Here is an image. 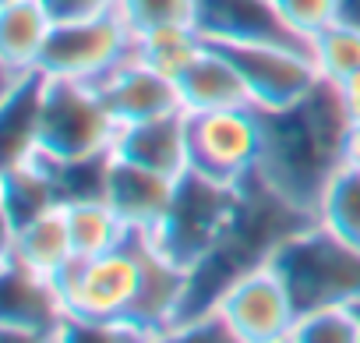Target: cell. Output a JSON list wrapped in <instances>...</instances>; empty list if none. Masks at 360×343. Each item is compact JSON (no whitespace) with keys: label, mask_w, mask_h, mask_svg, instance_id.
<instances>
[{"label":"cell","mask_w":360,"mask_h":343,"mask_svg":"<svg viewBox=\"0 0 360 343\" xmlns=\"http://www.w3.org/2000/svg\"><path fill=\"white\" fill-rule=\"evenodd\" d=\"M117 156H127L148 170L180 181L184 174H191V135H188V110H176L166 117H152V120H138V124H120Z\"/></svg>","instance_id":"12"},{"label":"cell","mask_w":360,"mask_h":343,"mask_svg":"<svg viewBox=\"0 0 360 343\" xmlns=\"http://www.w3.org/2000/svg\"><path fill=\"white\" fill-rule=\"evenodd\" d=\"M205 315H212L226 339L237 343H290L297 325V304L269 258L237 273L209 301Z\"/></svg>","instance_id":"6"},{"label":"cell","mask_w":360,"mask_h":343,"mask_svg":"<svg viewBox=\"0 0 360 343\" xmlns=\"http://www.w3.org/2000/svg\"><path fill=\"white\" fill-rule=\"evenodd\" d=\"M216 46H223L230 61L240 68L251 89V103L262 113L286 110L325 82L307 43L258 39V43H216Z\"/></svg>","instance_id":"9"},{"label":"cell","mask_w":360,"mask_h":343,"mask_svg":"<svg viewBox=\"0 0 360 343\" xmlns=\"http://www.w3.org/2000/svg\"><path fill=\"white\" fill-rule=\"evenodd\" d=\"M99 195L117 209V216L131 227V234H152L173 206L176 181L127 156L110 152L99 163Z\"/></svg>","instance_id":"11"},{"label":"cell","mask_w":360,"mask_h":343,"mask_svg":"<svg viewBox=\"0 0 360 343\" xmlns=\"http://www.w3.org/2000/svg\"><path fill=\"white\" fill-rule=\"evenodd\" d=\"M176 89H180V106H184L188 113L255 106L251 103V89H248L240 68L216 43H209L205 54L176 78Z\"/></svg>","instance_id":"16"},{"label":"cell","mask_w":360,"mask_h":343,"mask_svg":"<svg viewBox=\"0 0 360 343\" xmlns=\"http://www.w3.org/2000/svg\"><path fill=\"white\" fill-rule=\"evenodd\" d=\"M328 85L335 89L342 113H346L349 120H360V71H353V75H346V78H339V82H328Z\"/></svg>","instance_id":"26"},{"label":"cell","mask_w":360,"mask_h":343,"mask_svg":"<svg viewBox=\"0 0 360 343\" xmlns=\"http://www.w3.org/2000/svg\"><path fill=\"white\" fill-rule=\"evenodd\" d=\"M53 25H57V18L50 15L43 0L0 4V68H4V75L39 71V61H43Z\"/></svg>","instance_id":"17"},{"label":"cell","mask_w":360,"mask_h":343,"mask_svg":"<svg viewBox=\"0 0 360 343\" xmlns=\"http://www.w3.org/2000/svg\"><path fill=\"white\" fill-rule=\"evenodd\" d=\"M64 206H68V230H71L75 258H96V255H106L127 244L131 227L117 216V209L99 192L68 195Z\"/></svg>","instance_id":"18"},{"label":"cell","mask_w":360,"mask_h":343,"mask_svg":"<svg viewBox=\"0 0 360 343\" xmlns=\"http://www.w3.org/2000/svg\"><path fill=\"white\" fill-rule=\"evenodd\" d=\"M131 57H134V29L124 22L120 11L68 18L53 25L39 61V75L99 85Z\"/></svg>","instance_id":"7"},{"label":"cell","mask_w":360,"mask_h":343,"mask_svg":"<svg viewBox=\"0 0 360 343\" xmlns=\"http://www.w3.org/2000/svg\"><path fill=\"white\" fill-rule=\"evenodd\" d=\"M4 336L25 339H64L71 332V315L53 276H39L22 262L4 255Z\"/></svg>","instance_id":"10"},{"label":"cell","mask_w":360,"mask_h":343,"mask_svg":"<svg viewBox=\"0 0 360 343\" xmlns=\"http://www.w3.org/2000/svg\"><path fill=\"white\" fill-rule=\"evenodd\" d=\"M311 54H314V64L325 82H339V78L360 71V22H353V18L332 22L325 32H318L311 39Z\"/></svg>","instance_id":"21"},{"label":"cell","mask_w":360,"mask_h":343,"mask_svg":"<svg viewBox=\"0 0 360 343\" xmlns=\"http://www.w3.org/2000/svg\"><path fill=\"white\" fill-rule=\"evenodd\" d=\"M356 308H360V301H356Z\"/></svg>","instance_id":"29"},{"label":"cell","mask_w":360,"mask_h":343,"mask_svg":"<svg viewBox=\"0 0 360 343\" xmlns=\"http://www.w3.org/2000/svg\"><path fill=\"white\" fill-rule=\"evenodd\" d=\"M60 294L71 315V332L75 329H99L113 336L138 339L131 329V311L138 301L141 287V258L134 241L96 255V258H75L60 276Z\"/></svg>","instance_id":"5"},{"label":"cell","mask_w":360,"mask_h":343,"mask_svg":"<svg viewBox=\"0 0 360 343\" xmlns=\"http://www.w3.org/2000/svg\"><path fill=\"white\" fill-rule=\"evenodd\" d=\"M290 343H360V308L328 304L318 311L297 315Z\"/></svg>","instance_id":"22"},{"label":"cell","mask_w":360,"mask_h":343,"mask_svg":"<svg viewBox=\"0 0 360 343\" xmlns=\"http://www.w3.org/2000/svg\"><path fill=\"white\" fill-rule=\"evenodd\" d=\"M262 117L265 152L255 177L293 213L314 220L328 177L342 166V135L349 124L335 89L321 82L300 103Z\"/></svg>","instance_id":"1"},{"label":"cell","mask_w":360,"mask_h":343,"mask_svg":"<svg viewBox=\"0 0 360 343\" xmlns=\"http://www.w3.org/2000/svg\"><path fill=\"white\" fill-rule=\"evenodd\" d=\"M0 4H15V0H0Z\"/></svg>","instance_id":"28"},{"label":"cell","mask_w":360,"mask_h":343,"mask_svg":"<svg viewBox=\"0 0 360 343\" xmlns=\"http://www.w3.org/2000/svg\"><path fill=\"white\" fill-rule=\"evenodd\" d=\"M99 92H103L106 106L113 110V117L120 124H138V120H152V117H166V113L184 110L180 106L176 82L145 68L134 57L127 64H120L106 82H99Z\"/></svg>","instance_id":"15"},{"label":"cell","mask_w":360,"mask_h":343,"mask_svg":"<svg viewBox=\"0 0 360 343\" xmlns=\"http://www.w3.org/2000/svg\"><path fill=\"white\" fill-rule=\"evenodd\" d=\"M4 255L15 258V262H22L25 269H32L39 276H53L57 280L75 262L64 199L43 206L39 213H32L29 220H22L15 230H8Z\"/></svg>","instance_id":"13"},{"label":"cell","mask_w":360,"mask_h":343,"mask_svg":"<svg viewBox=\"0 0 360 343\" xmlns=\"http://www.w3.org/2000/svg\"><path fill=\"white\" fill-rule=\"evenodd\" d=\"M50 8V15L57 22H68V18H89V15H106V11H117L120 0H43Z\"/></svg>","instance_id":"25"},{"label":"cell","mask_w":360,"mask_h":343,"mask_svg":"<svg viewBox=\"0 0 360 343\" xmlns=\"http://www.w3.org/2000/svg\"><path fill=\"white\" fill-rule=\"evenodd\" d=\"M120 135V120L106 106L99 85L43 78L36 113V156L60 174L92 170L103 163Z\"/></svg>","instance_id":"2"},{"label":"cell","mask_w":360,"mask_h":343,"mask_svg":"<svg viewBox=\"0 0 360 343\" xmlns=\"http://www.w3.org/2000/svg\"><path fill=\"white\" fill-rule=\"evenodd\" d=\"M265 258L279 269L297 315L360 301V251L339 241L318 220H307L279 237Z\"/></svg>","instance_id":"3"},{"label":"cell","mask_w":360,"mask_h":343,"mask_svg":"<svg viewBox=\"0 0 360 343\" xmlns=\"http://www.w3.org/2000/svg\"><path fill=\"white\" fill-rule=\"evenodd\" d=\"M117 11L134 32H148L159 25H195L198 0H120Z\"/></svg>","instance_id":"23"},{"label":"cell","mask_w":360,"mask_h":343,"mask_svg":"<svg viewBox=\"0 0 360 343\" xmlns=\"http://www.w3.org/2000/svg\"><path fill=\"white\" fill-rule=\"evenodd\" d=\"M342 163L360 170V120H349V124H346V135H342Z\"/></svg>","instance_id":"27"},{"label":"cell","mask_w":360,"mask_h":343,"mask_svg":"<svg viewBox=\"0 0 360 343\" xmlns=\"http://www.w3.org/2000/svg\"><path fill=\"white\" fill-rule=\"evenodd\" d=\"M205 46L209 39L198 25H159L148 32H134V61L173 82L205 54Z\"/></svg>","instance_id":"19"},{"label":"cell","mask_w":360,"mask_h":343,"mask_svg":"<svg viewBox=\"0 0 360 343\" xmlns=\"http://www.w3.org/2000/svg\"><path fill=\"white\" fill-rule=\"evenodd\" d=\"M272 8L286 22V29L304 43H311L318 32L342 18V0H272Z\"/></svg>","instance_id":"24"},{"label":"cell","mask_w":360,"mask_h":343,"mask_svg":"<svg viewBox=\"0 0 360 343\" xmlns=\"http://www.w3.org/2000/svg\"><path fill=\"white\" fill-rule=\"evenodd\" d=\"M314 220L325 230H332L339 241H346L349 248L360 251V170L356 166L342 163L328 177Z\"/></svg>","instance_id":"20"},{"label":"cell","mask_w":360,"mask_h":343,"mask_svg":"<svg viewBox=\"0 0 360 343\" xmlns=\"http://www.w3.org/2000/svg\"><path fill=\"white\" fill-rule=\"evenodd\" d=\"M244 188H248V181L223 185V181H212V177L191 170V174L176 181L173 206H169L166 220L148 237L173 262L195 273L202 262H209L226 244V237L240 223V213L248 202Z\"/></svg>","instance_id":"4"},{"label":"cell","mask_w":360,"mask_h":343,"mask_svg":"<svg viewBox=\"0 0 360 343\" xmlns=\"http://www.w3.org/2000/svg\"><path fill=\"white\" fill-rule=\"evenodd\" d=\"M191 170L223 185H244L258 174L265 152V117L255 106L188 113Z\"/></svg>","instance_id":"8"},{"label":"cell","mask_w":360,"mask_h":343,"mask_svg":"<svg viewBox=\"0 0 360 343\" xmlns=\"http://www.w3.org/2000/svg\"><path fill=\"white\" fill-rule=\"evenodd\" d=\"M195 25L209 43H304L286 29L272 0H198Z\"/></svg>","instance_id":"14"}]
</instances>
